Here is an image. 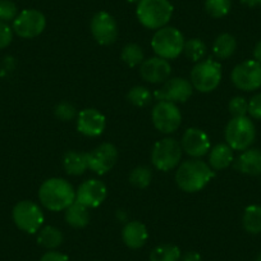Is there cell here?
I'll return each instance as SVG.
<instances>
[{
    "label": "cell",
    "mask_w": 261,
    "mask_h": 261,
    "mask_svg": "<svg viewBox=\"0 0 261 261\" xmlns=\"http://www.w3.org/2000/svg\"><path fill=\"white\" fill-rule=\"evenodd\" d=\"M214 178V172L209 164L200 159L186 160L178 167L175 182L178 187L188 193L201 191Z\"/></svg>",
    "instance_id": "6da1fadb"
},
{
    "label": "cell",
    "mask_w": 261,
    "mask_h": 261,
    "mask_svg": "<svg viewBox=\"0 0 261 261\" xmlns=\"http://www.w3.org/2000/svg\"><path fill=\"white\" fill-rule=\"evenodd\" d=\"M39 200L50 212H62L76 201V191L63 178H50L40 186Z\"/></svg>",
    "instance_id": "7a4b0ae2"
},
{
    "label": "cell",
    "mask_w": 261,
    "mask_h": 261,
    "mask_svg": "<svg viewBox=\"0 0 261 261\" xmlns=\"http://www.w3.org/2000/svg\"><path fill=\"white\" fill-rule=\"evenodd\" d=\"M173 11L169 0H141L137 4L136 14L142 26L149 30H159L167 26Z\"/></svg>",
    "instance_id": "3957f363"
},
{
    "label": "cell",
    "mask_w": 261,
    "mask_h": 261,
    "mask_svg": "<svg viewBox=\"0 0 261 261\" xmlns=\"http://www.w3.org/2000/svg\"><path fill=\"white\" fill-rule=\"evenodd\" d=\"M185 37L175 27L165 26L156 30L151 40V47L158 57L163 59H175L183 53Z\"/></svg>",
    "instance_id": "277c9868"
},
{
    "label": "cell",
    "mask_w": 261,
    "mask_h": 261,
    "mask_svg": "<svg viewBox=\"0 0 261 261\" xmlns=\"http://www.w3.org/2000/svg\"><path fill=\"white\" fill-rule=\"evenodd\" d=\"M256 137L255 124L248 117H236L225 127V141L237 151H245L253 144Z\"/></svg>",
    "instance_id": "5b68a950"
},
{
    "label": "cell",
    "mask_w": 261,
    "mask_h": 261,
    "mask_svg": "<svg viewBox=\"0 0 261 261\" xmlns=\"http://www.w3.org/2000/svg\"><path fill=\"white\" fill-rule=\"evenodd\" d=\"M182 146L172 137H165L154 145L151 151V163L160 172H169L178 167L182 160Z\"/></svg>",
    "instance_id": "8992f818"
},
{
    "label": "cell",
    "mask_w": 261,
    "mask_h": 261,
    "mask_svg": "<svg viewBox=\"0 0 261 261\" xmlns=\"http://www.w3.org/2000/svg\"><path fill=\"white\" fill-rule=\"evenodd\" d=\"M222 81V65L213 59L201 60L191 71V84L200 92H212Z\"/></svg>",
    "instance_id": "52a82bcc"
},
{
    "label": "cell",
    "mask_w": 261,
    "mask_h": 261,
    "mask_svg": "<svg viewBox=\"0 0 261 261\" xmlns=\"http://www.w3.org/2000/svg\"><path fill=\"white\" fill-rule=\"evenodd\" d=\"M12 218L17 227L29 234H35L44 224V213L34 201H19L12 212Z\"/></svg>",
    "instance_id": "ba28073f"
},
{
    "label": "cell",
    "mask_w": 261,
    "mask_h": 261,
    "mask_svg": "<svg viewBox=\"0 0 261 261\" xmlns=\"http://www.w3.org/2000/svg\"><path fill=\"white\" fill-rule=\"evenodd\" d=\"M233 85L242 91H255L261 87V63L250 59L236 65L230 74Z\"/></svg>",
    "instance_id": "9c48e42d"
},
{
    "label": "cell",
    "mask_w": 261,
    "mask_h": 261,
    "mask_svg": "<svg viewBox=\"0 0 261 261\" xmlns=\"http://www.w3.org/2000/svg\"><path fill=\"white\" fill-rule=\"evenodd\" d=\"M151 119L159 132L169 135L179 128L182 123V113L173 102L159 101L152 108Z\"/></svg>",
    "instance_id": "30bf717a"
},
{
    "label": "cell",
    "mask_w": 261,
    "mask_h": 261,
    "mask_svg": "<svg viewBox=\"0 0 261 261\" xmlns=\"http://www.w3.org/2000/svg\"><path fill=\"white\" fill-rule=\"evenodd\" d=\"M46 27V18L37 9H24L13 21V32L22 39H34Z\"/></svg>",
    "instance_id": "8fae6325"
},
{
    "label": "cell",
    "mask_w": 261,
    "mask_h": 261,
    "mask_svg": "<svg viewBox=\"0 0 261 261\" xmlns=\"http://www.w3.org/2000/svg\"><path fill=\"white\" fill-rule=\"evenodd\" d=\"M193 86L191 81L180 77L169 79L164 82L159 90H156L154 96L159 101H169L173 104L186 102L192 96Z\"/></svg>",
    "instance_id": "7c38bea8"
},
{
    "label": "cell",
    "mask_w": 261,
    "mask_h": 261,
    "mask_svg": "<svg viewBox=\"0 0 261 261\" xmlns=\"http://www.w3.org/2000/svg\"><path fill=\"white\" fill-rule=\"evenodd\" d=\"M91 34L100 45H112L118 37V24L114 17L108 12H97L91 19Z\"/></svg>",
    "instance_id": "4fadbf2b"
},
{
    "label": "cell",
    "mask_w": 261,
    "mask_h": 261,
    "mask_svg": "<svg viewBox=\"0 0 261 261\" xmlns=\"http://www.w3.org/2000/svg\"><path fill=\"white\" fill-rule=\"evenodd\" d=\"M87 154H89V169L99 175L109 172L118 160L117 147L110 142L99 145Z\"/></svg>",
    "instance_id": "5bb4252c"
},
{
    "label": "cell",
    "mask_w": 261,
    "mask_h": 261,
    "mask_svg": "<svg viewBox=\"0 0 261 261\" xmlns=\"http://www.w3.org/2000/svg\"><path fill=\"white\" fill-rule=\"evenodd\" d=\"M108 188L99 179H87L77 188L76 201L86 207H97L107 199Z\"/></svg>",
    "instance_id": "9a60e30c"
},
{
    "label": "cell",
    "mask_w": 261,
    "mask_h": 261,
    "mask_svg": "<svg viewBox=\"0 0 261 261\" xmlns=\"http://www.w3.org/2000/svg\"><path fill=\"white\" fill-rule=\"evenodd\" d=\"M182 150L190 156L199 159L210 151V139L200 128H188L185 130L180 141Z\"/></svg>",
    "instance_id": "2e32d148"
},
{
    "label": "cell",
    "mask_w": 261,
    "mask_h": 261,
    "mask_svg": "<svg viewBox=\"0 0 261 261\" xmlns=\"http://www.w3.org/2000/svg\"><path fill=\"white\" fill-rule=\"evenodd\" d=\"M172 65L167 59L160 57L145 59L140 65V76L149 84H164L170 79Z\"/></svg>",
    "instance_id": "e0dca14e"
},
{
    "label": "cell",
    "mask_w": 261,
    "mask_h": 261,
    "mask_svg": "<svg viewBox=\"0 0 261 261\" xmlns=\"http://www.w3.org/2000/svg\"><path fill=\"white\" fill-rule=\"evenodd\" d=\"M107 119L99 110L87 108L81 110L77 115V129L80 134L87 137H97L104 132Z\"/></svg>",
    "instance_id": "ac0fdd59"
},
{
    "label": "cell",
    "mask_w": 261,
    "mask_h": 261,
    "mask_svg": "<svg viewBox=\"0 0 261 261\" xmlns=\"http://www.w3.org/2000/svg\"><path fill=\"white\" fill-rule=\"evenodd\" d=\"M122 238L127 247L132 250H139L146 243L149 233L145 224H142L139 220H132L123 227Z\"/></svg>",
    "instance_id": "d6986e66"
},
{
    "label": "cell",
    "mask_w": 261,
    "mask_h": 261,
    "mask_svg": "<svg viewBox=\"0 0 261 261\" xmlns=\"http://www.w3.org/2000/svg\"><path fill=\"white\" fill-rule=\"evenodd\" d=\"M234 168L246 175H261V150L247 149L237 158Z\"/></svg>",
    "instance_id": "ffe728a7"
},
{
    "label": "cell",
    "mask_w": 261,
    "mask_h": 261,
    "mask_svg": "<svg viewBox=\"0 0 261 261\" xmlns=\"http://www.w3.org/2000/svg\"><path fill=\"white\" fill-rule=\"evenodd\" d=\"M63 167L67 174L82 175L89 169V154L80 151H68L63 159Z\"/></svg>",
    "instance_id": "44dd1931"
},
{
    "label": "cell",
    "mask_w": 261,
    "mask_h": 261,
    "mask_svg": "<svg viewBox=\"0 0 261 261\" xmlns=\"http://www.w3.org/2000/svg\"><path fill=\"white\" fill-rule=\"evenodd\" d=\"M233 163V149L228 144H218L209 151V165L212 169L222 170Z\"/></svg>",
    "instance_id": "7402d4cb"
},
{
    "label": "cell",
    "mask_w": 261,
    "mask_h": 261,
    "mask_svg": "<svg viewBox=\"0 0 261 261\" xmlns=\"http://www.w3.org/2000/svg\"><path fill=\"white\" fill-rule=\"evenodd\" d=\"M65 222L73 228H85L90 223L89 207L74 201L65 209Z\"/></svg>",
    "instance_id": "603a6c76"
},
{
    "label": "cell",
    "mask_w": 261,
    "mask_h": 261,
    "mask_svg": "<svg viewBox=\"0 0 261 261\" xmlns=\"http://www.w3.org/2000/svg\"><path fill=\"white\" fill-rule=\"evenodd\" d=\"M237 49V40L230 34H220L213 44V53L218 59H228Z\"/></svg>",
    "instance_id": "cb8c5ba5"
},
{
    "label": "cell",
    "mask_w": 261,
    "mask_h": 261,
    "mask_svg": "<svg viewBox=\"0 0 261 261\" xmlns=\"http://www.w3.org/2000/svg\"><path fill=\"white\" fill-rule=\"evenodd\" d=\"M243 229L250 234L261 233V206L260 205H250L245 209L242 217Z\"/></svg>",
    "instance_id": "d4e9b609"
},
{
    "label": "cell",
    "mask_w": 261,
    "mask_h": 261,
    "mask_svg": "<svg viewBox=\"0 0 261 261\" xmlns=\"http://www.w3.org/2000/svg\"><path fill=\"white\" fill-rule=\"evenodd\" d=\"M37 242L47 250H54L63 243V233L53 225H46L39 232Z\"/></svg>",
    "instance_id": "484cf974"
},
{
    "label": "cell",
    "mask_w": 261,
    "mask_h": 261,
    "mask_svg": "<svg viewBox=\"0 0 261 261\" xmlns=\"http://www.w3.org/2000/svg\"><path fill=\"white\" fill-rule=\"evenodd\" d=\"M180 257L179 248L170 243L156 246L150 253V261H179Z\"/></svg>",
    "instance_id": "4316f807"
},
{
    "label": "cell",
    "mask_w": 261,
    "mask_h": 261,
    "mask_svg": "<svg viewBox=\"0 0 261 261\" xmlns=\"http://www.w3.org/2000/svg\"><path fill=\"white\" fill-rule=\"evenodd\" d=\"M120 58H122V60L128 65V67L135 68L137 65H141V63L145 60L144 50H142V47L137 44H127L122 49Z\"/></svg>",
    "instance_id": "83f0119b"
},
{
    "label": "cell",
    "mask_w": 261,
    "mask_h": 261,
    "mask_svg": "<svg viewBox=\"0 0 261 261\" xmlns=\"http://www.w3.org/2000/svg\"><path fill=\"white\" fill-rule=\"evenodd\" d=\"M183 53L190 60L199 63L206 55V45L204 44L202 40L197 39V37L190 39L188 41H185Z\"/></svg>",
    "instance_id": "f1b7e54d"
},
{
    "label": "cell",
    "mask_w": 261,
    "mask_h": 261,
    "mask_svg": "<svg viewBox=\"0 0 261 261\" xmlns=\"http://www.w3.org/2000/svg\"><path fill=\"white\" fill-rule=\"evenodd\" d=\"M127 100L135 107L144 108L147 107L152 101V95L149 89L144 86H135L128 91Z\"/></svg>",
    "instance_id": "f546056e"
},
{
    "label": "cell",
    "mask_w": 261,
    "mask_h": 261,
    "mask_svg": "<svg viewBox=\"0 0 261 261\" xmlns=\"http://www.w3.org/2000/svg\"><path fill=\"white\" fill-rule=\"evenodd\" d=\"M232 8V0H205V9L213 18H223Z\"/></svg>",
    "instance_id": "4dcf8cb0"
},
{
    "label": "cell",
    "mask_w": 261,
    "mask_h": 261,
    "mask_svg": "<svg viewBox=\"0 0 261 261\" xmlns=\"http://www.w3.org/2000/svg\"><path fill=\"white\" fill-rule=\"evenodd\" d=\"M152 173L151 169L145 165H140V167L135 168L129 174V182L130 185L135 186L137 188H146L151 183Z\"/></svg>",
    "instance_id": "1f68e13d"
},
{
    "label": "cell",
    "mask_w": 261,
    "mask_h": 261,
    "mask_svg": "<svg viewBox=\"0 0 261 261\" xmlns=\"http://www.w3.org/2000/svg\"><path fill=\"white\" fill-rule=\"evenodd\" d=\"M54 114L62 122H69L77 117V109L73 104L68 101H62L54 108Z\"/></svg>",
    "instance_id": "d6a6232c"
},
{
    "label": "cell",
    "mask_w": 261,
    "mask_h": 261,
    "mask_svg": "<svg viewBox=\"0 0 261 261\" xmlns=\"http://www.w3.org/2000/svg\"><path fill=\"white\" fill-rule=\"evenodd\" d=\"M18 16V8L12 0H0V22H11Z\"/></svg>",
    "instance_id": "836d02e7"
},
{
    "label": "cell",
    "mask_w": 261,
    "mask_h": 261,
    "mask_svg": "<svg viewBox=\"0 0 261 261\" xmlns=\"http://www.w3.org/2000/svg\"><path fill=\"white\" fill-rule=\"evenodd\" d=\"M228 109H229V113L233 115V118L246 117V114L248 113V102L245 97L236 96L230 99Z\"/></svg>",
    "instance_id": "e575fe53"
},
{
    "label": "cell",
    "mask_w": 261,
    "mask_h": 261,
    "mask_svg": "<svg viewBox=\"0 0 261 261\" xmlns=\"http://www.w3.org/2000/svg\"><path fill=\"white\" fill-rule=\"evenodd\" d=\"M13 40V29L6 22H0V49L9 46Z\"/></svg>",
    "instance_id": "d590c367"
},
{
    "label": "cell",
    "mask_w": 261,
    "mask_h": 261,
    "mask_svg": "<svg viewBox=\"0 0 261 261\" xmlns=\"http://www.w3.org/2000/svg\"><path fill=\"white\" fill-rule=\"evenodd\" d=\"M248 114L253 119L261 120V94L255 95L248 102Z\"/></svg>",
    "instance_id": "8d00e7d4"
},
{
    "label": "cell",
    "mask_w": 261,
    "mask_h": 261,
    "mask_svg": "<svg viewBox=\"0 0 261 261\" xmlns=\"http://www.w3.org/2000/svg\"><path fill=\"white\" fill-rule=\"evenodd\" d=\"M40 261H69L68 256L64 255L62 252H58V251H49L45 255H42V257L40 258Z\"/></svg>",
    "instance_id": "74e56055"
},
{
    "label": "cell",
    "mask_w": 261,
    "mask_h": 261,
    "mask_svg": "<svg viewBox=\"0 0 261 261\" xmlns=\"http://www.w3.org/2000/svg\"><path fill=\"white\" fill-rule=\"evenodd\" d=\"M180 258H182V261H202L201 255L199 252H195V251H190V252L185 253Z\"/></svg>",
    "instance_id": "f35d334b"
},
{
    "label": "cell",
    "mask_w": 261,
    "mask_h": 261,
    "mask_svg": "<svg viewBox=\"0 0 261 261\" xmlns=\"http://www.w3.org/2000/svg\"><path fill=\"white\" fill-rule=\"evenodd\" d=\"M253 58H255V60H257L258 63H261V40L255 45V49H253Z\"/></svg>",
    "instance_id": "ab89813d"
},
{
    "label": "cell",
    "mask_w": 261,
    "mask_h": 261,
    "mask_svg": "<svg viewBox=\"0 0 261 261\" xmlns=\"http://www.w3.org/2000/svg\"><path fill=\"white\" fill-rule=\"evenodd\" d=\"M240 2L243 6L248 7V8H255L260 4V0H240Z\"/></svg>",
    "instance_id": "60d3db41"
},
{
    "label": "cell",
    "mask_w": 261,
    "mask_h": 261,
    "mask_svg": "<svg viewBox=\"0 0 261 261\" xmlns=\"http://www.w3.org/2000/svg\"><path fill=\"white\" fill-rule=\"evenodd\" d=\"M128 3H136V4H139L140 2H141V0H127Z\"/></svg>",
    "instance_id": "b9f144b4"
},
{
    "label": "cell",
    "mask_w": 261,
    "mask_h": 261,
    "mask_svg": "<svg viewBox=\"0 0 261 261\" xmlns=\"http://www.w3.org/2000/svg\"><path fill=\"white\" fill-rule=\"evenodd\" d=\"M256 261H261V252L258 253V256H257V258H256Z\"/></svg>",
    "instance_id": "7bdbcfd3"
},
{
    "label": "cell",
    "mask_w": 261,
    "mask_h": 261,
    "mask_svg": "<svg viewBox=\"0 0 261 261\" xmlns=\"http://www.w3.org/2000/svg\"><path fill=\"white\" fill-rule=\"evenodd\" d=\"M258 6H260V7H261V0H260V4H258Z\"/></svg>",
    "instance_id": "ee69618b"
}]
</instances>
